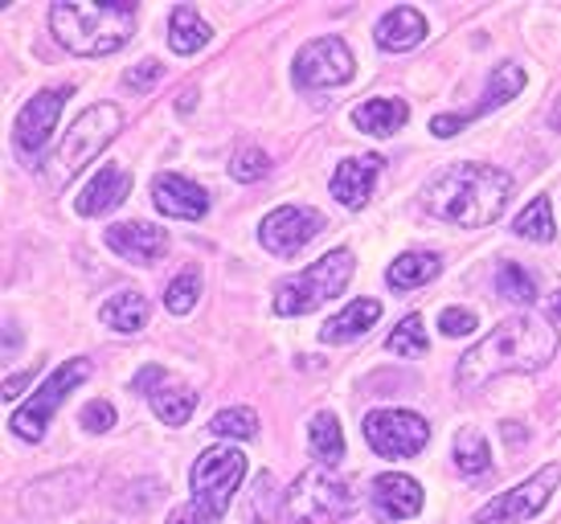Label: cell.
Returning <instances> with one entry per match:
<instances>
[{"mask_svg": "<svg viewBox=\"0 0 561 524\" xmlns=\"http://www.w3.org/2000/svg\"><path fill=\"white\" fill-rule=\"evenodd\" d=\"M365 443L386 459H410L431 443V426L410 410H374L365 418Z\"/></svg>", "mask_w": 561, "mask_h": 524, "instance_id": "obj_10", "label": "cell"}, {"mask_svg": "<svg viewBox=\"0 0 561 524\" xmlns=\"http://www.w3.org/2000/svg\"><path fill=\"white\" fill-rule=\"evenodd\" d=\"M193 103H197V91H181V103H176V107L193 111Z\"/></svg>", "mask_w": 561, "mask_h": 524, "instance_id": "obj_43", "label": "cell"}, {"mask_svg": "<svg viewBox=\"0 0 561 524\" xmlns=\"http://www.w3.org/2000/svg\"><path fill=\"white\" fill-rule=\"evenodd\" d=\"M49 30L70 54L79 58H103L131 42L136 33V4H54Z\"/></svg>", "mask_w": 561, "mask_h": 524, "instance_id": "obj_3", "label": "cell"}, {"mask_svg": "<svg viewBox=\"0 0 561 524\" xmlns=\"http://www.w3.org/2000/svg\"><path fill=\"white\" fill-rule=\"evenodd\" d=\"M558 353V328L541 316H516L496 324L488 337L463 353L455 381L463 389H480L508 373H537L546 369Z\"/></svg>", "mask_w": 561, "mask_h": 524, "instance_id": "obj_1", "label": "cell"}, {"mask_svg": "<svg viewBox=\"0 0 561 524\" xmlns=\"http://www.w3.org/2000/svg\"><path fill=\"white\" fill-rule=\"evenodd\" d=\"M549 311H553V320H561V292L553 295V308H549Z\"/></svg>", "mask_w": 561, "mask_h": 524, "instance_id": "obj_45", "label": "cell"}, {"mask_svg": "<svg viewBox=\"0 0 561 524\" xmlns=\"http://www.w3.org/2000/svg\"><path fill=\"white\" fill-rule=\"evenodd\" d=\"M75 94V87H49V91H37L21 107V115H16V144L25 148V152H42L49 139H54V132H58V115H62L66 99Z\"/></svg>", "mask_w": 561, "mask_h": 524, "instance_id": "obj_13", "label": "cell"}, {"mask_svg": "<svg viewBox=\"0 0 561 524\" xmlns=\"http://www.w3.org/2000/svg\"><path fill=\"white\" fill-rule=\"evenodd\" d=\"M82 426L94 434H107L115 426V410H111V401H87L82 406Z\"/></svg>", "mask_w": 561, "mask_h": 524, "instance_id": "obj_38", "label": "cell"}, {"mask_svg": "<svg viewBox=\"0 0 561 524\" xmlns=\"http://www.w3.org/2000/svg\"><path fill=\"white\" fill-rule=\"evenodd\" d=\"M119 132H124V111L115 107V103H94L91 111H82L79 119H75V127L58 144V156L49 160V185L54 189L70 185Z\"/></svg>", "mask_w": 561, "mask_h": 524, "instance_id": "obj_4", "label": "cell"}, {"mask_svg": "<svg viewBox=\"0 0 561 524\" xmlns=\"http://www.w3.org/2000/svg\"><path fill=\"white\" fill-rule=\"evenodd\" d=\"M160 75H164V66L160 62H140L124 75V87H131V91H148V87H157L160 82Z\"/></svg>", "mask_w": 561, "mask_h": 524, "instance_id": "obj_39", "label": "cell"}, {"mask_svg": "<svg viewBox=\"0 0 561 524\" xmlns=\"http://www.w3.org/2000/svg\"><path fill=\"white\" fill-rule=\"evenodd\" d=\"M426 37V16L419 9H393V13L381 16V25H377V42L381 49H393V54H405V49H414Z\"/></svg>", "mask_w": 561, "mask_h": 524, "instance_id": "obj_22", "label": "cell"}, {"mask_svg": "<svg viewBox=\"0 0 561 524\" xmlns=\"http://www.w3.org/2000/svg\"><path fill=\"white\" fill-rule=\"evenodd\" d=\"M87 377H91V361H79V356L49 373L46 381H42V389H37V394H30V398H25V406L13 414V434H16V438L37 443V438L46 434L49 422H54V414H58V406H62V401L70 398V394H75Z\"/></svg>", "mask_w": 561, "mask_h": 524, "instance_id": "obj_8", "label": "cell"}, {"mask_svg": "<svg viewBox=\"0 0 561 524\" xmlns=\"http://www.w3.org/2000/svg\"><path fill=\"white\" fill-rule=\"evenodd\" d=\"M127 193H131V172L119 169V164H103L91 181L82 185L79 193V214L82 217H103L111 214L115 205H124Z\"/></svg>", "mask_w": 561, "mask_h": 524, "instance_id": "obj_18", "label": "cell"}, {"mask_svg": "<svg viewBox=\"0 0 561 524\" xmlns=\"http://www.w3.org/2000/svg\"><path fill=\"white\" fill-rule=\"evenodd\" d=\"M405 119H410V107L402 99H365L353 111V127L365 132V136H393V132L405 127Z\"/></svg>", "mask_w": 561, "mask_h": 524, "instance_id": "obj_21", "label": "cell"}, {"mask_svg": "<svg viewBox=\"0 0 561 524\" xmlns=\"http://www.w3.org/2000/svg\"><path fill=\"white\" fill-rule=\"evenodd\" d=\"M152 201L164 217H181V221H197V217L209 214L205 189L193 185L188 176H176V172H164L152 181Z\"/></svg>", "mask_w": 561, "mask_h": 524, "instance_id": "obj_17", "label": "cell"}, {"mask_svg": "<svg viewBox=\"0 0 561 524\" xmlns=\"http://www.w3.org/2000/svg\"><path fill=\"white\" fill-rule=\"evenodd\" d=\"M381 164H386V160L374 152L344 160L341 169L332 172V197L341 201V205H348V209H360V205L369 201V193H374V181H377V172H381Z\"/></svg>", "mask_w": 561, "mask_h": 524, "instance_id": "obj_19", "label": "cell"}, {"mask_svg": "<svg viewBox=\"0 0 561 524\" xmlns=\"http://www.w3.org/2000/svg\"><path fill=\"white\" fill-rule=\"evenodd\" d=\"M160 377H164V369H160V365H148V369H144L140 377H136V386H131V389H136V394H144L148 386H157Z\"/></svg>", "mask_w": 561, "mask_h": 524, "instance_id": "obj_42", "label": "cell"}, {"mask_svg": "<svg viewBox=\"0 0 561 524\" xmlns=\"http://www.w3.org/2000/svg\"><path fill=\"white\" fill-rule=\"evenodd\" d=\"M99 320L111 328V332H124V337H136L144 324H148V299H144L140 292H115L103 304V311H99Z\"/></svg>", "mask_w": 561, "mask_h": 524, "instance_id": "obj_25", "label": "cell"}, {"mask_svg": "<svg viewBox=\"0 0 561 524\" xmlns=\"http://www.w3.org/2000/svg\"><path fill=\"white\" fill-rule=\"evenodd\" d=\"M386 349H390V353H398V356H419V353H426V349H431V340H426V328H422L419 316H405L402 324H398L390 332Z\"/></svg>", "mask_w": 561, "mask_h": 524, "instance_id": "obj_33", "label": "cell"}, {"mask_svg": "<svg viewBox=\"0 0 561 524\" xmlns=\"http://www.w3.org/2000/svg\"><path fill=\"white\" fill-rule=\"evenodd\" d=\"M561 483V463H549L537 476H529L525 483H516L508 492H500L496 500H488L480 512H476V524H520L533 521L537 512L549 504L553 488Z\"/></svg>", "mask_w": 561, "mask_h": 524, "instance_id": "obj_9", "label": "cell"}, {"mask_svg": "<svg viewBox=\"0 0 561 524\" xmlns=\"http://www.w3.org/2000/svg\"><path fill=\"white\" fill-rule=\"evenodd\" d=\"M549 124H553V132H561V99L553 103V111H549Z\"/></svg>", "mask_w": 561, "mask_h": 524, "instance_id": "obj_44", "label": "cell"}, {"mask_svg": "<svg viewBox=\"0 0 561 524\" xmlns=\"http://www.w3.org/2000/svg\"><path fill=\"white\" fill-rule=\"evenodd\" d=\"M30 377L33 373H16V377H9V381H4V401L21 398V389H30Z\"/></svg>", "mask_w": 561, "mask_h": 524, "instance_id": "obj_40", "label": "cell"}, {"mask_svg": "<svg viewBox=\"0 0 561 524\" xmlns=\"http://www.w3.org/2000/svg\"><path fill=\"white\" fill-rule=\"evenodd\" d=\"M197 295H202V275H197V271H181V275L164 287V308H169L172 316H185V311L197 304Z\"/></svg>", "mask_w": 561, "mask_h": 524, "instance_id": "obj_34", "label": "cell"}, {"mask_svg": "<svg viewBox=\"0 0 561 524\" xmlns=\"http://www.w3.org/2000/svg\"><path fill=\"white\" fill-rule=\"evenodd\" d=\"M279 492H275V476L263 471L254 483V500H250V524H275L279 521Z\"/></svg>", "mask_w": 561, "mask_h": 524, "instance_id": "obj_35", "label": "cell"}, {"mask_svg": "<svg viewBox=\"0 0 561 524\" xmlns=\"http://www.w3.org/2000/svg\"><path fill=\"white\" fill-rule=\"evenodd\" d=\"M348 278H353V250H328L324 259L312 262L304 275L283 283L279 295H275V311L279 316H304V311L344 295Z\"/></svg>", "mask_w": 561, "mask_h": 524, "instance_id": "obj_6", "label": "cell"}, {"mask_svg": "<svg viewBox=\"0 0 561 524\" xmlns=\"http://www.w3.org/2000/svg\"><path fill=\"white\" fill-rule=\"evenodd\" d=\"M266 172H271V156L263 148H238L234 160H230V176L250 185V181H263Z\"/></svg>", "mask_w": 561, "mask_h": 524, "instance_id": "obj_36", "label": "cell"}, {"mask_svg": "<svg viewBox=\"0 0 561 524\" xmlns=\"http://www.w3.org/2000/svg\"><path fill=\"white\" fill-rule=\"evenodd\" d=\"M377 316H381V304H377V299H353L341 316H332V320L320 328V340H324V344H348V340L360 337L365 328H374Z\"/></svg>", "mask_w": 561, "mask_h": 524, "instance_id": "obj_23", "label": "cell"}, {"mask_svg": "<svg viewBox=\"0 0 561 524\" xmlns=\"http://www.w3.org/2000/svg\"><path fill=\"white\" fill-rule=\"evenodd\" d=\"M438 271H443V259H438L435 250H410V254L390 262L386 283H390L393 292H410V287H422V283L438 278Z\"/></svg>", "mask_w": 561, "mask_h": 524, "instance_id": "obj_24", "label": "cell"}, {"mask_svg": "<svg viewBox=\"0 0 561 524\" xmlns=\"http://www.w3.org/2000/svg\"><path fill=\"white\" fill-rule=\"evenodd\" d=\"M169 524H209V516L202 509H176L169 516Z\"/></svg>", "mask_w": 561, "mask_h": 524, "instance_id": "obj_41", "label": "cell"}, {"mask_svg": "<svg viewBox=\"0 0 561 524\" xmlns=\"http://www.w3.org/2000/svg\"><path fill=\"white\" fill-rule=\"evenodd\" d=\"M209 37L214 30L205 25V16L193 9V4H181V9H172L169 16V46L176 54H197V49L209 46Z\"/></svg>", "mask_w": 561, "mask_h": 524, "instance_id": "obj_26", "label": "cell"}, {"mask_svg": "<svg viewBox=\"0 0 561 524\" xmlns=\"http://www.w3.org/2000/svg\"><path fill=\"white\" fill-rule=\"evenodd\" d=\"M87 483H91V471H82V467H70V471L37 479V483H30L25 495H21V509L30 512V516H58V512L79 504L82 492H87Z\"/></svg>", "mask_w": 561, "mask_h": 524, "instance_id": "obj_15", "label": "cell"}, {"mask_svg": "<svg viewBox=\"0 0 561 524\" xmlns=\"http://www.w3.org/2000/svg\"><path fill=\"white\" fill-rule=\"evenodd\" d=\"M324 226V217L308 209V205H279V209H271L263 217V226H259V242H263L271 254H279V259H291L299 250L312 242L316 233Z\"/></svg>", "mask_w": 561, "mask_h": 524, "instance_id": "obj_12", "label": "cell"}, {"mask_svg": "<svg viewBox=\"0 0 561 524\" xmlns=\"http://www.w3.org/2000/svg\"><path fill=\"white\" fill-rule=\"evenodd\" d=\"M455 467H459L463 476H483V471L492 467V451H488L483 431L463 426V431L455 434Z\"/></svg>", "mask_w": 561, "mask_h": 524, "instance_id": "obj_28", "label": "cell"}, {"mask_svg": "<svg viewBox=\"0 0 561 524\" xmlns=\"http://www.w3.org/2000/svg\"><path fill=\"white\" fill-rule=\"evenodd\" d=\"M520 87H525V70H520L516 62H500L496 70H492V78H488V91H483L480 103H476L468 115H435V119H431V132H435L438 139L459 136V127L471 124V119H480V115H488V111L504 107L508 99L520 94Z\"/></svg>", "mask_w": 561, "mask_h": 524, "instance_id": "obj_14", "label": "cell"}, {"mask_svg": "<svg viewBox=\"0 0 561 524\" xmlns=\"http://www.w3.org/2000/svg\"><path fill=\"white\" fill-rule=\"evenodd\" d=\"M247 476V455L234 447H209L197 455L193 471H188V488H193V509H202L209 521L226 516L230 500H234L238 483Z\"/></svg>", "mask_w": 561, "mask_h": 524, "instance_id": "obj_7", "label": "cell"}, {"mask_svg": "<svg viewBox=\"0 0 561 524\" xmlns=\"http://www.w3.org/2000/svg\"><path fill=\"white\" fill-rule=\"evenodd\" d=\"M513 197V176L492 164H455L438 172L431 185L422 189V205L459 230H483L492 226Z\"/></svg>", "mask_w": 561, "mask_h": 524, "instance_id": "obj_2", "label": "cell"}, {"mask_svg": "<svg viewBox=\"0 0 561 524\" xmlns=\"http://www.w3.org/2000/svg\"><path fill=\"white\" fill-rule=\"evenodd\" d=\"M516 238L525 242H549L553 238V209H549V197H533L513 221Z\"/></svg>", "mask_w": 561, "mask_h": 524, "instance_id": "obj_29", "label": "cell"}, {"mask_svg": "<svg viewBox=\"0 0 561 524\" xmlns=\"http://www.w3.org/2000/svg\"><path fill=\"white\" fill-rule=\"evenodd\" d=\"M374 509L377 516H386V521H405V516H414L422 509V488L419 479L410 476H377L374 479Z\"/></svg>", "mask_w": 561, "mask_h": 524, "instance_id": "obj_20", "label": "cell"}, {"mask_svg": "<svg viewBox=\"0 0 561 524\" xmlns=\"http://www.w3.org/2000/svg\"><path fill=\"white\" fill-rule=\"evenodd\" d=\"M152 410H157V418L164 426H181V422H188V414L197 410V394H188V389H181V386L160 389V394H152Z\"/></svg>", "mask_w": 561, "mask_h": 524, "instance_id": "obj_30", "label": "cell"}, {"mask_svg": "<svg viewBox=\"0 0 561 524\" xmlns=\"http://www.w3.org/2000/svg\"><path fill=\"white\" fill-rule=\"evenodd\" d=\"M308 447H312V455L324 467H336V463L344 459V434H341V422H336V414H316L312 426H308Z\"/></svg>", "mask_w": 561, "mask_h": 524, "instance_id": "obj_27", "label": "cell"}, {"mask_svg": "<svg viewBox=\"0 0 561 524\" xmlns=\"http://www.w3.org/2000/svg\"><path fill=\"white\" fill-rule=\"evenodd\" d=\"M283 512L296 524H336L357 512V492H353V483L336 476L332 467L316 463V467H308V471L287 488Z\"/></svg>", "mask_w": 561, "mask_h": 524, "instance_id": "obj_5", "label": "cell"}, {"mask_svg": "<svg viewBox=\"0 0 561 524\" xmlns=\"http://www.w3.org/2000/svg\"><path fill=\"white\" fill-rule=\"evenodd\" d=\"M438 328H443V337H471L480 328V320L468 308H447L438 316Z\"/></svg>", "mask_w": 561, "mask_h": 524, "instance_id": "obj_37", "label": "cell"}, {"mask_svg": "<svg viewBox=\"0 0 561 524\" xmlns=\"http://www.w3.org/2000/svg\"><path fill=\"white\" fill-rule=\"evenodd\" d=\"M296 82L299 87H341L353 78L357 62H353V49L344 46V37L336 33H324V37H312L308 46L296 54Z\"/></svg>", "mask_w": 561, "mask_h": 524, "instance_id": "obj_11", "label": "cell"}, {"mask_svg": "<svg viewBox=\"0 0 561 524\" xmlns=\"http://www.w3.org/2000/svg\"><path fill=\"white\" fill-rule=\"evenodd\" d=\"M496 295L500 299H508V304H533L537 299V283L529 278V271L525 266H516V262H508V266H500L496 275Z\"/></svg>", "mask_w": 561, "mask_h": 524, "instance_id": "obj_31", "label": "cell"}, {"mask_svg": "<svg viewBox=\"0 0 561 524\" xmlns=\"http://www.w3.org/2000/svg\"><path fill=\"white\" fill-rule=\"evenodd\" d=\"M107 247L136 266H152L169 254V233L148 221H124V226H107Z\"/></svg>", "mask_w": 561, "mask_h": 524, "instance_id": "obj_16", "label": "cell"}, {"mask_svg": "<svg viewBox=\"0 0 561 524\" xmlns=\"http://www.w3.org/2000/svg\"><path fill=\"white\" fill-rule=\"evenodd\" d=\"M209 431L218 438H254L259 434V414L250 406H234V410H218Z\"/></svg>", "mask_w": 561, "mask_h": 524, "instance_id": "obj_32", "label": "cell"}]
</instances>
